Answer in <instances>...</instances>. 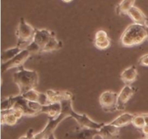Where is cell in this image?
Wrapping results in <instances>:
<instances>
[{
    "label": "cell",
    "mask_w": 148,
    "mask_h": 139,
    "mask_svg": "<svg viewBox=\"0 0 148 139\" xmlns=\"http://www.w3.org/2000/svg\"><path fill=\"white\" fill-rule=\"evenodd\" d=\"M73 95L69 91H66V96L61 101L62 111L59 116L56 118H49V121L40 132L35 134L34 138L46 139L51 134H54L55 130L58 125L67 117H71L77 121L78 124L82 128H91V129H99L101 126L100 123L92 121L85 114H79L75 112L72 107Z\"/></svg>",
    "instance_id": "cell-1"
},
{
    "label": "cell",
    "mask_w": 148,
    "mask_h": 139,
    "mask_svg": "<svg viewBox=\"0 0 148 139\" xmlns=\"http://www.w3.org/2000/svg\"><path fill=\"white\" fill-rule=\"evenodd\" d=\"M12 78L19 88V95H23L31 89H36L39 83L38 72L25 69L23 66L19 67L18 70L13 74Z\"/></svg>",
    "instance_id": "cell-2"
},
{
    "label": "cell",
    "mask_w": 148,
    "mask_h": 139,
    "mask_svg": "<svg viewBox=\"0 0 148 139\" xmlns=\"http://www.w3.org/2000/svg\"><path fill=\"white\" fill-rule=\"evenodd\" d=\"M147 39V31L145 25L132 23L123 32L121 36V45L126 47L141 45Z\"/></svg>",
    "instance_id": "cell-3"
},
{
    "label": "cell",
    "mask_w": 148,
    "mask_h": 139,
    "mask_svg": "<svg viewBox=\"0 0 148 139\" xmlns=\"http://www.w3.org/2000/svg\"><path fill=\"white\" fill-rule=\"evenodd\" d=\"M36 30V29L27 22L24 18L21 17L15 33L18 40L17 46L22 49L25 48L26 46L33 40Z\"/></svg>",
    "instance_id": "cell-4"
},
{
    "label": "cell",
    "mask_w": 148,
    "mask_h": 139,
    "mask_svg": "<svg viewBox=\"0 0 148 139\" xmlns=\"http://www.w3.org/2000/svg\"><path fill=\"white\" fill-rule=\"evenodd\" d=\"M118 93L107 90L103 92L99 97V102L104 112H111L117 111Z\"/></svg>",
    "instance_id": "cell-5"
},
{
    "label": "cell",
    "mask_w": 148,
    "mask_h": 139,
    "mask_svg": "<svg viewBox=\"0 0 148 139\" xmlns=\"http://www.w3.org/2000/svg\"><path fill=\"white\" fill-rule=\"evenodd\" d=\"M96 136H99L98 130L80 127L66 133L64 139H94Z\"/></svg>",
    "instance_id": "cell-6"
},
{
    "label": "cell",
    "mask_w": 148,
    "mask_h": 139,
    "mask_svg": "<svg viewBox=\"0 0 148 139\" xmlns=\"http://www.w3.org/2000/svg\"><path fill=\"white\" fill-rule=\"evenodd\" d=\"M31 53L27 50V49H23L17 55H16L12 59L9 61L8 62L1 63V73L6 72L9 69L12 68H19L23 66V63L29 59Z\"/></svg>",
    "instance_id": "cell-7"
},
{
    "label": "cell",
    "mask_w": 148,
    "mask_h": 139,
    "mask_svg": "<svg viewBox=\"0 0 148 139\" xmlns=\"http://www.w3.org/2000/svg\"><path fill=\"white\" fill-rule=\"evenodd\" d=\"M137 89L132 85H125L121 89L118 95L117 101V111H124L126 109V105L132 97L136 93Z\"/></svg>",
    "instance_id": "cell-8"
},
{
    "label": "cell",
    "mask_w": 148,
    "mask_h": 139,
    "mask_svg": "<svg viewBox=\"0 0 148 139\" xmlns=\"http://www.w3.org/2000/svg\"><path fill=\"white\" fill-rule=\"evenodd\" d=\"M53 35H55L53 32L50 31L47 29H36L33 41H34L40 48L42 52L43 48Z\"/></svg>",
    "instance_id": "cell-9"
},
{
    "label": "cell",
    "mask_w": 148,
    "mask_h": 139,
    "mask_svg": "<svg viewBox=\"0 0 148 139\" xmlns=\"http://www.w3.org/2000/svg\"><path fill=\"white\" fill-rule=\"evenodd\" d=\"M99 136L102 139H119V128L111 125V123H104L100 128Z\"/></svg>",
    "instance_id": "cell-10"
},
{
    "label": "cell",
    "mask_w": 148,
    "mask_h": 139,
    "mask_svg": "<svg viewBox=\"0 0 148 139\" xmlns=\"http://www.w3.org/2000/svg\"><path fill=\"white\" fill-rule=\"evenodd\" d=\"M94 44L99 50H106L111 46V40L106 32L103 30H100L95 33Z\"/></svg>",
    "instance_id": "cell-11"
},
{
    "label": "cell",
    "mask_w": 148,
    "mask_h": 139,
    "mask_svg": "<svg viewBox=\"0 0 148 139\" xmlns=\"http://www.w3.org/2000/svg\"><path fill=\"white\" fill-rule=\"evenodd\" d=\"M138 72L136 66L132 65L124 69L121 74V79L125 85H132L137 79Z\"/></svg>",
    "instance_id": "cell-12"
},
{
    "label": "cell",
    "mask_w": 148,
    "mask_h": 139,
    "mask_svg": "<svg viewBox=\"0 0 148 139\" xmlns=\"http://www.w3.org/2000/svg\"><path fill=\"white\" fill-rule=\"evenodd\" d=\"M62 111V105L61 102L51 103L49 105H42L40 109V113H46L49 118H54L59 116Z\"/></svg>",
    "instance_id": "cell-13"
},
{
    "label": "cell",
    "mask_w": 148,
    "mask_h": 139,
    "mask_svg": "<svg viewBox=\"0 0 148 139\" xmlns=\"http://www.w3.org/2000/svg\"><path fill=\"white\" fill-rule=\"evenodd\" d=\"M127 15L132 19L134 23L145 25L147 17L139 7L134 6L129 10Z\"/></svg>",
    "instance_id": "cell-14"
},
{
    "label": "cell",
    "mask_w": 148,
    "mask_h": 139,
    "mask_svg": "<svg viewBox=\"0 0 148 139\" xmlns=\"http://www.w3.org/2000/svg\"><path fill=\"white\" fill-rule=\"evenodd\" d=\"M134 116H135V114H132L130 113V112H124V113H122L120 115H119L117 118H116L110 123L111 125H114V126L118 127V128H120L121 127L126 126V125L131 124L132 123Z\"/></svg>",
    "instance_id": "cell-15"
},
{
    "label": "cell",
    "mask_w": 148,
    "mask_h": 139,
    "mask_svg": "<svg viewBox=\"0 0 148 139\" xmlns=\"http://www.w3.org/2000/svg\"><path fill=\"white\" fill-rule=\"evenodd\" d=\"M1 123L2 125H7L9 126H13L17 123L18 118L12 112L11 110H1Z\"/></svg>",
    "instance_id": "cell-16"
},
{
    "label": "cell",
    "mask_w": 148,
    "mask_h": 139,
    "mask_svg": "<svg viewBox=\"0 0 148 139\" xmlns=\"http://www.w3.org/2000/svg\"><path fill=\"white\" fill-rule=\"evenodd\" d=\"M136 0H121L116 7V12L119 15L127 14L129 10L134 6Z\"/></svg>",
    "instance_id": "cell-17"
},
{
    "label": "cell",
    "mask_w": 148,
    "mask_h": 139,
    "mask_svg": "<svg viewBox=\"0 0 148 139\" xmlns=\"http://www.w3.org/2000/svg\"><path fill=\"white\" fill-rule=\"evenodd\" d=\"M47 95L49 104L61 102V101L66 96V91H57L53 89H49L46 92Z\"/></svg>",
    "instance_id": "cell-18"
},
{
    "label": "cell",
    "mask_w": 148,
    "mask_h": 139,
    "mask_svg": "<svg viewBox=\"0 0 148 139\" xmlns=\"http://www.w3.org/2000/svg\"><path fill=\"white\" fill-rule=\"evenodd\" d=\"M23 49L19 46H14V47L10 48L7 50H3L1 55V63H6L12 59L16 55L18 54Z\"/></svg>",
    "instance_id": "cell-19"
},
{
    "label": "cell",
    "mask_w": 148,
    "mask_h": 139,
    "mask_svg": "<svg viewBox=\"0 0 148 139\" xmlns=\"http://www.w3.org/2000/svg\"><path fill=\"white\" fill-rule=\"evenodd\" d=\"M62 46H63V44H62V41L56 39L55 35H53L51 37V39L48 42L47 44L43 48V51L42 52H49L53 51V50H57L59 49H60L62 47Z\"/></svg>",
    "instance_id": "cell-20"
},
{
    "label": "cell",
    "mask_w": 148,
    "mask_h": 139,
    "mask_svg": "<svg viewBox=\"0 0 148 139\" xmlns=\"http://www.w3.org/2000/svg\"><path fill=\"white\" fill-rule=\"evenodd\" d=\"M40 94L41 92H38L37 90H36V89H31V90L28 91V92H25V94H23V97L25 99H27V101H30V102H39V99H40Z\"/></svg>",
    "instance_id": "cell-21"
},
{
    "label": "cell",
    "mask_w": 148,
    "mask_h": 139,
    "mask_svg": "<svg viewBox=\"0 0 148 139\" xmlns=\"http://www.w3.org/2000/svg\"><path fill=\"white\" fill-rule=\"evenodd\" d=\"M132 124L134 126H135L136 128H139V129H142L146 125L145 118L143 114H140V115H136L135 114V116L133 119Z\"/></svg>",
    "instance_id": "cell-22"
},
{
    "label": "cell",
    "mask_w": 148,
    "mask_h": 139,
    "mask_svg": "<svg viewBox=\"0 0 148 139\" xmlns=\"http://www.w3.org/2000/svg\"><path fill=\"white\" fill-rule=\"evenodd\" d=\"M138 63L140 66L148 67V53L142 56L139 59Z\"/></svg>",
    "instance_id": "cell-23"
},
{
    "label": "cell",
    "mask_w": 148,
    "mask_h": 139,
    "mask_svg": "<svg viewBox=\"0 0 148 139\" xmlns=\"http://www.w3.org/2000/svg\"><path fill=\"white\" fill-rule=\"evenodd\" d=\"M35 134H34V131H33V129H32V128H31V129H29L28 131H27V134H26L25 135H26V136H27L28 138L32 139V138H34Z\"/></svg>",
    "instance_id": "cell-24"
},
{
    "label": "cell",
    "mask_w": 148,
    "mask_h": 139,
    "mask_svg": "<svg viewBox=\"0 0 148 139\" xmlns=\"http://www.w3.org/2000/svg\"><path fill=\"white\" fill-rule=\"evenodd\" d=\"M142 132L143 133V134H145V136L148 135V125H145L143 128H142Z\"/></svg>",
    "instance_id": "cell-25"
},
{
    "label": "cell",
    "mask_w": 148,
    "mask_h": 139,
    "mask_svg": "<svg viewBox=\"0 0 148 139\" xmlns=\"http://www.w3.org/2000/svg\"><path fill=\"white\" fill-rule=\"evenodd\" d=\"M143 116L145 118V124L148 125V113H143Z\"/></svg>",
    "instance_id": "cell-26"
},
{
    "label": "cell",
    "mask_w": 148,
    "mask_h": 139,
    "mask_svg": "<svg viewBox=\"0 0 148 139\" xmlns=\"http://www.w3.org/2000/svg\"><path fill=\"white\" fill-rule=\"evenodd\" d=\"M46 139H56V137H55L54 134H51L50 136H49V137H48Z\"/></svg>",
    "instance_id": "cell-27"
},
{
    "label": "cell",
    "mask_w": 148,
    "mask_h": 139,
    "mask_svg": "<svg viewBox=\"0 0 148 139\" xmlns=\"http://www.w3.org/2000/svg\"><path fill=\"white\" fill-rule=\"evenodd\" d=\"M19 139H30V138H28L27 136H26V135H25V136H20V138H19Z\"/></svg>",
    "instance_id": "cell-28"
},
{
    "label": "cell",
    "mask_w": 148,
    "mask_h": 139,
    "mask_svg": "<svg viewBox=\"0 0 148 139\" xmlns=\"http://www.w3.org/2000/svg\"><path fill=\"white\" fill-rule=\"evenodd\" d=\"M64 2H66V3H69L72 1V0H62Z\"/></svg>",
    "instance_id": "cell-29"
},
{
    "label": "cell",
    "mask_w": 148,
    "mask_h": 139,
    "mask_svg": "<svg viewBox=\"0 0 148 139\" xmlns=\"http://www.w3.org/2000/svg\"><path fill=\"white\" fill-rule=\"evenodd\" d=\"M145 139H148V135L145 136Z\"/></svg>",
    "instance_id": "cell-30"
},
{
    "label": "cell",
    "mask_w": 148,
    "mask_h": 139,
    "mask_svg": "<svg viewBox=\"0 0 148 139\" xmlns=\"http://www.w3.org/2000/svg\"><path fill=\"white\" fill-rule=\"evenodd\" d=\"M147 39H148V27H147Z\"/></svg>",
    "instance_id": "cell-31"
},
{
    "label": "cell",
    "mask_w": 148,
    "mask_h": 139,
    "mask_svg": "<svg viewBox=\"0 0 148 139\" xmlns=\"http://www.w3.org/2000/svg\"><path fill=\"white\" fill-rule=\"evenodd\" d=\"M143 139H145V138H143Z\"/></svg>",
    "instance_id": "cell-32"
}]
</instances>
